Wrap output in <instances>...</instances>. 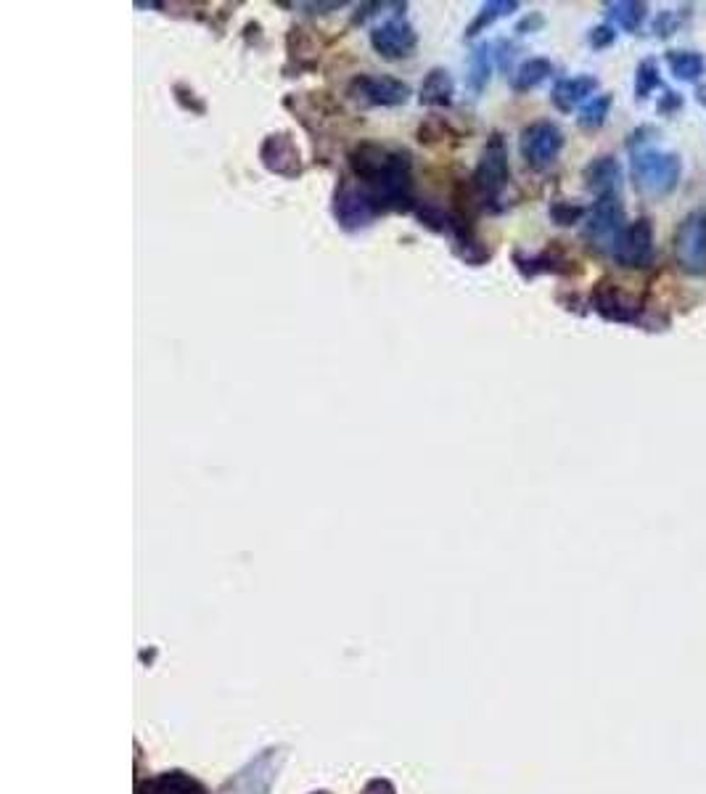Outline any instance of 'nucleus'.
I'll return each instance as SVG.
<instances>
[{"instance_id":"obj_1","label":"nucleus","mask_w":706,"mask_h":794,"mask_svg":"<svg viewBox=\"0 0 706 794\" xmlns=\"http://www.w3.org/2000/svg\"><path fill=\"white\" fill-rule=\"evenodd\" d=\"M350 170L357 183H363L379 196L387 212H410L416 207L410 151L363 141L350 151Z\"/></svg>"},{"instance_id":"obj_2","label":"nucleus","mask_w":706,"mask_h":794,"mask_svg":"<svg viewBox=\"0 0 706 794\" xmlns=\"http://www.w3.org/2000/svg\"><path fill=\"white\" fill-rule=\"evenodd\" d=\"M508 180H511V167H508L506 141H503L500 133H492L487 143H484L479 165H476L469 188H466L471 207L498 212L500 199H503L508 188Z\"/></svg>"},{"instance_id":"obj_3","label":"nucleus","mask_w":706,"mask_h":794,"mask_svg":"<svg viewBox=\"0 0 706 794\" xmlns=\"http://www.w3.org/2000/svg\"><path fill=\"white\" fill-rule=\"evenodd\" d=\"M334 218L339 223V228L347 233H357L371 228L376 220L384 215V204L379 202V196L373 194L371 188H365L357 180H339V186L334 188Z\"/></svg>"},{"instance_id":"obj_4","label":"nucleus","mask_w":706,"mask_h":794,"mask_svg":"<svg viewBox=\"0 0 706 794\" xmlns=\"http://www.w3.org/2000/svg\"><path fill=\"white\" fill-rule=\"evenodd\" d=\"M680 173H683V162L677 154H667V151H643L632 159V178L640 191L651 196L672 194L680 183Z\"/></svg>"},{"instance_id":"obj_5","label":"nucleus","mask_w":706,"mask_h":794,"mask_svg":"<svg viewBox=\"0 0 706 794\" xmlns=\"http://www.w3.org/2000/svg\"><path fill=\"white\" fill-rule=\"evenodd\" d=\"M625 207L617 196H601L585 220V241L598 252H611L625 231Z\"/></svg>"},{"instance_id":"obj_6","label":"nucleus","mask_w":706,"mask_h":794,"mask_svg":"<svg viewBox=\"0 0 706 794\" xmlns=\"http://www.w3.org/2000/svg\"><path fill=\"white\" fill-rule=\"evenodd\" d=\"M675 257L691 276H706V210H693L677 225Z\"/></svg>"},{"instance_id":"obj_7","label":"nucleus","mask_w":706,"mask_h":794,"mask_svg":"<svg viewBox=\"0 0 706 794\" xmlns=\"http://www.w3.org/2000/svg\"><path fill=\"white\" fill-rule=\"evenodd\" d=\"M561 149H564V133L556 122L540 120L521 130L519 151L532 170H545V167L553 165Z\"/></svg>"},{"instance_id":"obj_8","label":"nucleus","mask_w":706,"mask_h":794,"mask_svg":"<svg viewBox=\"0 0 706 794\" xmlns=\"http://www.w3.org/2000/svg\"><path fill=\"white\" fill-rule=\"evenodd\" d=\"M347 96L360 106H402L410 98V85L387 75H357L347 85Z\"/></svg>"},{"instance_id":"obj_9","label":"nucleus","mask_w":706,"mask_h":794,"mask_svg":"<svg viewBox=\"0 0 706 794\" xmlns=\"http://www.w3.org/2000/svg\"><path fill=\"white\" fill-rule=\"evenodd\" d=\"M260 162L268 173L286 180H297L305 173L302 151H299L289 130H275V133L265 135V141L260 143Z\"/></svg>"},{"instance_id":"obj_10","label":"nucleus","mask_w":706,"mask_h":794,"mask_svg":"<svg viewBox=\"0 0 706 794\" xmlns=\"http://www.w3.org/2000/svg\"><path fill=\"white\" fill-rule=\"evenodd\" d=\"M611 257L622 268H648L654 263V225H651V220L640 218L627 225L611 249Z\"/></svg>"},{"instance_id":"obj_11","label":"nucleus","mask_w":706,"mask_h":794,"mask_svg":"<svg viewBox=\"0 0 706 794\" xmlns=\"http://www.w3.org/2000/svg\"><path fill=\"white\" fill-rule=\"evenodd\" d=\"M418 45V35L413 30V24L408 19H389V22L379 24L371 30V48L379 53L381 59L387 61H400L413 56Z\"/></svg>"},{"instance_id":"obj_12","label":"nucleus","mask_w":706,"mask_h":794,"mask_svg":"<svg viewBox=\"0 0 706 794\" xmlns=\"http://www.w3.org/2000/svg\"><path fill=\"white\" fill-rule=\"evenodd\" d=\"M590 300H593L595 313L603 315L606 321L632 323L640 315V297H635V294L622 289L609 278L601 281V284H595Z\"/></svg>"},{"instance_id":"obj_13","label":"nucleus","mask_w":706,"mask_h":794,"mask_svg":"<svg viewBox=\"0 0 706 794\" xmlns=\"http://www.w3.org/2000/svg\"><path fill=\"white\" fill-rule=\"evenodd\" d=\"M585 186L588 191H593L598 199L601 196H617L619 186H622V167L614 157H595L588 167H585Z\"/></svg>"},{"instance_id":"obj_14","label":"nucleus","mask_w":706,"mask_h":794,"mask_svg":"<svg viewBox=\"0 0 706 794\" xmlns=\"http://www.w3.org/2000/svg\"><path fill=\"white\" fill-rule=\"evenodd\" d=\"M138 794H207V789L191 773L164 771L143 781Z\"/></svg>"},{"instance_id":"obj_15","label":"nucleus","mask_w":706,"mask_h":794,"mask_svg":"<svg viewBox=\"0 0 706 794\" xmlns=\"http://www.w3.org/2000/svg\"><path fill=\"white\" fill-rule=\"evenodd\" d=\"M455 96V83L453 75L445 67H434L426 72L421 90H418V101L424 106H434V109H445L453 104Z\"/></svg>"},{"instance_id":"obj_16","label":"nucleus","mask_w":706,"mask_h":794,"mask_svg":"<svg viewBox=\"0 0 706 794\" xmlns=\"http://www.w3.org/2000/svg\"><path fill=\"white\" fill-rule=\"evenodd\" d=\"M598 90V80L590 75H577V77H566V80H558L556 88H553V104H556L558 112H572L574 106L582 104L585 98L593 96Z\"/></svg>"},{"instance_id":"obj_17","label":"nucleus","mask_w":706,"mask_h":794,"mask_svg":"<svg viewBox=\"0 0 706 794\" xmlns=\"http://www.w3.org/2000/svg\"><path fill=\"white\" fill-rule=\"evenodd\" d=\"M498 48L495 45H476L474 53L469 59V75H466V85L474 96H479L487 85H490L492 69H495V59H498Z\"/></svg>"},{"instance_id":"obj_18","label":"nucleus","mask_w":706,"mask_h":794,"mask_svg":"<svg viewBox=\"0 0 706 794\" xmlns=\"http://www.w3.org/2000/svg\"><path fill=\"white\" fill-rule=\"evenodd\" d=\"M550 75H553V64L548 59H529L513 72L511 88L516 93H527V90H535L537 85H543Z\"/></svg>"},{"instance_id":"obj_19","label":"nucleus","mask_w":706,"mask_h":794,"mask_svg":"<svg viewBox=\"0 0 706 794\" xmlns=\"http://www.w3.org/2000/svg\"><path fill=\"white\" fill-rule=\"evenodd\" d=\"M516 8H519L516 0H490V3H484V6L479 8V14L474 16V22L466 27V38H474V35H479L482 30L492 27L498 19L513 14Z\"/></svg>"},{"instance_id":"obj_20","label":"nucleus","mask_w":706,"mask_h":794,"mask_svg":"<svg viewBox=\"0 0 706 794\" xmlns=\"http://www.w3.org/2000/svg\"><path fill=\"white\" fill-rule=\"evenodd\" d=\"M286 48H289V56L297 61V69H313L315 67V48L313 38L305 27H291L289 38H286Z\"/></svg>"},{"instance_id":"obj_21","label":"nucleus","mask_w":706,"mask_h":794,"mask_svg":"<svg viewBox=\"0 0 706 794\" xmlns=\"http://www.w3.org/2000/svg\"><path fill=\"white\" fill-rule=\"evenodd\" d=\"M606 11L614 19L617 27L625 32H635L646 19V3H635V0H619V3H606Z\"/></svg>"},{"instance_id":"obj_22","label":"nucleus","mask_w":706,"mask_h":794,"mask_svg":"<svg viewBox=\"0 0 706 794\" xmlns=\"http://www.w3.org/2000/svg\"><path fill=\"white\" fill-rule=\"evenodd\" d=\"M669 72L677 77V80H699L701 72H704V59L699 53L693 51H672L667 56Z\"/></svg>"},{"instance_id":"obj_23","label":"nucleus","mask_w":706,"mask_h":794,"mask_svg":"<svg viewBox=\"0 0 706 794\" xmlns=\"http://www.w3.org/2000/svg\"><path fill=\"white\" fill-rule=\"evenodd\" d=\"M609 109H611V96H609V93L593 96L588 101V104H585L580 109V117H577V122H580V125L585 130L601 128L603 122H606V117H609Z\"/></svg>"},{"instance_id":"obj_24","label":"nucleus","mask_w":706,"mask_h":794,"mask_svg":"<svg viewBox=\"0 0 706 794\" xmlns=\"http://www.w3.org/2000/svg\"><path fill=\"white\" fill-rule=\"evenodd\" d=\"M582 215H585V210H582L580 204H569V202H556L553 207H550V220L556 225H574L580 223Z\"/></svg>"},{"instance_id":"obj_25","label":"nucleus","mask_w":706,"mask_h":794,"mask_svg":"<svg viewBox=\"0 0 706 794\" xmlns=\"http://www.w3.org/2000/svg\"><path fill=\"white\" fill-rule=\"evenodd\" d=\"M659 85V77H656V64L654 61H643L638 67V80H635V93L638 98H646L651 90Z\"/></svg>"},{"instance_id":"obj_26","label":"nucleus","mask_w":706,"mask_h":794,"mask_svg":"<svg viewBox=\"0 0 706 794\" xmlns=\"http://www.w3.org/2000/svg\"><path fill=\"white\" fill-rule=\"evenodd\" d=\"M172 93H175V98H178V104L183 106V109H188V112H194V114L207 112V106H204V101H201V98L196 96L194 90L186 88V85H175V88H172Z\"/></svg>"},{"instance_id":"obj_27","label":"nucleus","mask_w":706,"mask_h":794,"mask_svg":"<svg viewBox=\"0 0 706 794\" xmlns=\"http://www.w3.org/2000/svg\"><path fill=\"white\" fill-rule=\"evenodd\" d=\"M447 135V125L442 120H426L421 128H418V141L421 143H434L439 138Z\"/></svg>"},{"instance_id":"obj_28","label":"nucleus","mask_w":706,"mask_h":794,"mask_svg":"<svg viewBox=\"0 0 706 794\" xmlns=\"http://www.w3.org/2000/svg\"><path fill=\"white\" fill-rule=\"evenodd\" d=\"M617 40V32L611 30V27H606V24H601V27H593L588 35V43L593 45L595 51H603V48H609L611 43Z\"/></svg>"},{"instance_id":"obj_29","label":"nucleus","mask_w":706,"mask_h":794,"mask_svg":"<svg viewBox=\"0 0 706 794\" xmlns=\"http://www.w3.org/2000/svg\"><path fill=\"white\" fill-rule=\"evenodd\" d=\"M342 6L344 3H299V8H305L307 14H328V11H336Z\"/></svg>"},{"instance_id":"obj_30","label":"nucleus","mask_w":706,"mask_h":794,"mask_svg":"<svg viewBox=\"0 0 706 794\" xmlns=\"http://www.w3.org/2000/svg\"><path fill=\"white\" fill-rule=\"evenodd\" d=\"M363 794H394V787L387 779H376L363 789Z\"/></svg>"},{"instance_id":"obj_31","label":"nucleus","mask_w":706,"mask_h":794,"mask_svg":"<svg viewBox=\"0 0 706 794\" xmlns=\"http://www.w3.org/2000/svg\"><path fill=\"white\" fill-rule=\"evenodd\" d=\"M540 24H543V16L532 14V16H527V19H524V22H521L519 27H516V32H521V35H527V30L532 32L535 27H540Z\"/></svg>"},{"instance_id":"obj_32","label":"nucleus","mask_w":706,"mask_h":794,"mask_svg":"<svg viewBox=\"0 0 706 794\" xmlns=\"http://www.w3.org/2000/svg\"><path fill=\"white\" fill-rule=\"evenodd\" d=\"M313 794H328V792H313Z\"/></svg>"}]
</instances>
